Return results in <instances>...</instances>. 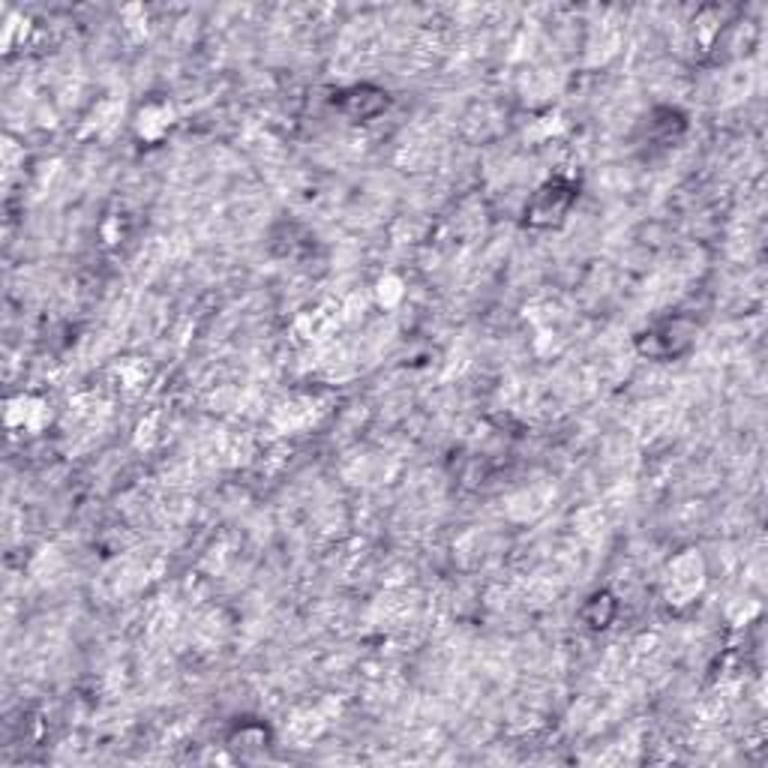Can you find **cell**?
Wrapping results in <instances>:
<instances>
[{"label": "cell", "instance_id": "obj_1", "mask_svg": "<svg viewBox=\"0 0 768 768\" xmlns=\"http://www.w3.org/2000/svg\"><path fill=\"white\" fill-rule=\"evenodd\" d=\"M577 199V186L565 177L546 181L529 201L525 208V223L529 225H556L568 216L570 205Z\"/></svg>", "mask_w": 768, "mask_h": 768}, {"label": "cell", "instance_id": "obj_2", "mask_svg": "<svg viewBox=\"0 0 768 768\" xmlns=\"http://www.w3.org/2000/svg\"><path fill=\"white\" fill-rule=\"evenodd\" d=\"M694 346V327H688L682 319H669V322H660L655 327H648L645 334L636 336V348L655 360H669L684 355L688 348Z\"/></svg>", "mask_w": 768, "mask_h": 768}, {"label": "cell", "instance_id": "obj_3", "mask_svg": "<svg viewBox=\"0 0 768 768\" xmlns=\"http://www.w3.org/2000/svg\"><path fill=\"white\" fill-rule=\"evenodd\" d=\"M339 106H343V112H346L348 117H355V121H370V117H375V114H382L384 109H387V94L379 90V87L360 85L346 90Z\"/></svg>", "mask_w": 768, "mask_h": 768}, {"label": "cell", "instance_id": "obj_4", "mask_svg": "<svg viewBox=\"0 0 768 768\" xmlns=\"http://www.w3.org/2000/svg\"><path fill=\"white\" fill-rule=\"evenodd\" d=\"M616 612H619L616 597L609 595V592H595V595L585 600V607H583L585 628H592V631H604V628H609V621L616 619Z\"/></svg>", "mask_w": 768, "mask_h": 768}]
</instances>
